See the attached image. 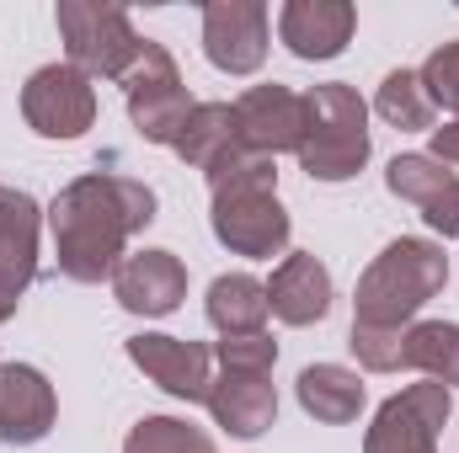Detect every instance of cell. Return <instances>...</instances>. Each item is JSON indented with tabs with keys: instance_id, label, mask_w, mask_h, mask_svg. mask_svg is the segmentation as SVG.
<instances>
[{
	"instance_id": "obj_1",
	"label": "cell",
	"mask_w": 459,
	"mask_h": 453,
	"mask_svg": "<svg viewBox=\"0 0 459 453\" xmlns=\"http://www.w3.org/2000/svg\"><path fill=\"white\" fill-rule=\"evenodd\" d=\"M155 219V192L134 176L117 171H91L81 182H70L54 209V251H59V272L70 283H102L123 267V245Z\"/></svg>"
},
{
	"instance_id": "obj_2",
	"label": "cell",
	"mask_w": 459,
	"mask_h": 453,
	"mask_svg": "<svg viewBox=\"0 0 459 453\" xmlns=\"http://www.w3.org/2000/svg\"><path fill=\"white\" fill-rule=\"evenodd\" d=\"M214 192V235L235 256H278L289 245V214L278 203V166L251 150H230L225 160L209 171Z\"/></svg>"
},
{
	"instance_id": "obj_3",
	"label": "cell",
	"mask_w": 459,
	"mask_h": 453,
	"mask_svg": "<svg viewBox=\"0 0 459 453\" xmlns=\"http://www.w3.org/2000/svg\"><path fill=\"white\" fill-rule=\"evenodd\" d=\"M449 283V256L433 240L401 235L390 240L368 272L358 278V299H352V326H374V331H406L417 321V310L444 294Z\"/></svg>"
},
{
	"instance_id": "obj_4",
	"label": "cell",
	"mask_w": 459,
	"mask_h": 453,
	"mask_svg": "<svg viewBox=\"0 0 459 453\" xmlns=\"http://www.w3.org/2000/svg\"><path fill=\"white\" fill-rule=\"evenodd\" d=\"M299 166L316 182H347L368 166V107L363 97L332 81L305 91V133H299Z\"/></svg>"
},
{
	"instance_id": "obj_5",
	"label": "cell",
	"mask_w": 459,
	"mask_h": 453,
	"mask_svg": "<svg viewBox=\"0 0 459 453\" xmlns=\"http://www.w3.org/2000/svg\"><path fill=\"white\" fill-rule=\"evenodd\" d=\"M54 21H59V38H65V48H70V64H75L81 75H91V81H97V75H102V81H123L128 64H134L139 48H144V38L134 32L128 11L102 5V0H59Z\"/></svg>"
},
{
	"instance_id": "obj_6",
	"label": "cell",
	"mask_w": 459,
	"mask_h": 453,
	"mask_svg": "<svg viewBox=\"0 0 459 453\" xmlns=\"http://www.w3.org/2000/svg\"><path fill=\"white\" fill-rule=\"evenodd\" d=\"M123 102H128L134 128H139L150 144H177L187 113L198 107V102L187 97V86H182L177 59H171L160 43H150V38H144L139 59H134L128 75H123Z\"/></svg>"
},
{
	"instance_id": "obj_7",
	"label": "cell",
	"mask_w": 459,
	"mask_h": 453,
	"mask_svg": "<svg viewBox=\"0 0 459 453\" xmlns=\"http://www.w3.org/2000/svg\"><path fill=\"white\" fill-rule=\"evenodd\" d=\"M455 411V395L438 379H422L390 395L363 438V453H438V432Z\"/></svg>"
},
{
	"instance_id": "obj_8",
	"label": "cell",
	"mask_w": 459,
	"mask_h": 453,
	"mask_svg": "<svg viewBox=\"0 0 459 453\" xmlns=\"http://www.w3.org/2000/svg\"><path fill=\"white\" fill-rule=\"evenodd\" d=\"M22 117L43 139H81L97 123V86H91V75H81L70 59L65 64H43L22 86Z\"/></svg>"
},
{
	"instance_id": "obj_9",
	"label": "cell",
	"mask_w": 459,
	"mask_h": 453,
	"mask_svg": "<svg viewBox=\"0 0 459 453\" xmlns=\"http://www.w3.org/2000/svg\"><path fill=\"white\" fill-rule=\"evenodd\" d=\"M128 357L144 379H155L166 395L187 400V406H209V389H214V346L187 337H160V331H144V337L128 341Z\"/></svg>"
},
{
	"instance_id": "obj_10",
	"label": "cell",
	"mask_w": 459,
	"mask_h": 453,
	"mask_svg": "<svg viewBox=\"0 0 459 453\" xmlns=\"http://www.w3.org/2000/svg\"><path fill=\"white\" fill-rule=\"evenodd\" d=\"M204 54L225 75H251L267 59V5L262 0H209L204 5Z\"/></svg>"
},
{
	"instance_id": "obj_11",
	"label": "cell",
	"mask_w": 459,
	"mask_h": 453,
	"mask_svg": "<svg viewBox=\"0 0 459 453\" xmlns=\"http://www.w3.org/2000/svg\"><path fill=\"white\" fill-rule=\"evenodd\" d=\"M38 203L16 187H0V321L16 315L27 283L38 278Z\"/></svg>"
},
{
	"instance_id": "obj_12",
	"label": "cell",
	"mask_w": 459,
	"mask_h": 453,
	"mask_svg": "<svg viewBox=\"0 0 459 453\" xmlns=\"http://www.w3.org/2000/svg\"><path fill=\"white\" fill-rule=\"evenodd\" d=\"M113 294L128 315L160 321V315H171L187 299V267L171 251H134L113 272Z\"/></svg>"
},
{
	"instance_id": "obj_13",
	"label": "cell",
	"mask_w": 459,
	"mask_h": 453,
	"mask_svg": "<svg viewBox=\"0 0 459 453\" xmlns=\"http://www.w3.org/2000/svg\"><path fill=\"white\" fill-rule=\"evenodd\" d=\"M235 128H240V144L251 155H283V150H299V133H305V97H294L289 86H251L240 102H235Z\"/></svg>"
},
{
	"instance_id": "obj_14",
	"label": "cell",
	"mask_w": 459,
	"mask_h": 453,
	"mask_svg": "<svg viewBox=\"0 0 459 453\" xmlns=\"http://www.w3.org/2000/svg\"><path fill=\"white\" fill-rule=\"evenodd\" d=\"M358 11L347 0H289L278 11V38L294 59H337L352 43Z\"/></svg>"
},
{
	"instance_id": "obj_15",
	"label": "cell",
	"mask_w": 459,
	"mask_h": 453,
	"mask_svg": "<svg viewBox=\"0 0 459 453\" xmlns=\"http://www.w3.org/2000/svg\"><path fill=\"white\" fill-rule=\"evenodd\" d=\"M54 416H59L54 384L27 363H0V438L38 443V438H48Z\"/></svg>"
},
{
	"instance_id": "obj_16",
	"label": "cell",
	"mask_w": 459,
	"mask_h": 453,
	"mask_svg": "<svg viewBox=\"0 0 459 453\" xmlns=\"http://www.w3.org/2000/svg\"><path fill=\"white\" fill-rule=\"evenodd\" d=\"M267 310L283 326H316L332 315V272L310 251H289L267 283Z\"/></svg>"
},
{
	"instance_id": "obj_17",
	"label": "cell",
	"mask_w": 459,
	"mask_h": 453,
	"mask_svg": "<svg viewBox=\"0 0 459 453\" xmlns=\"http://www.w3.org/2000/svg\"><path fill=\"white\" fill-rule=\"evenodd\" d=\"M209 411L214 422L225 427L230 438H262L278 416V389L267 373H251V368H225L209 389Z\"/></svg>"
},
{
	"instance_id": "obj_18",
	"label": "cell",
	"mask_w": 459,
	"mask_h": 453,
	"mask_svg": "<svg viewBox=\"0 0 459 453\" xmlns=\"http://www.w3.org/2000/svg\"><path fill=\"white\" fill-rule=\"evenodd\" d=\"M193 171H214L220 160H225L230 150H246L240 144V128H235V107L230 102H198L187 123H182V133H177V144H171Z\"/></svg>"
},
{
	"instance_id": "obj_19",
	"label": "cell",
	"mask_w": 459,
	"mask_h": 453,
	"mask_svg": "<svg viewBox=\"0 0 459 453\" xmlns=\"http://www.w3.org/2000/svg\"><path fill=\"white\" fill-rule=\"evenodd\" d=\"M267 315V283H256L251 272H225L209 283V326L220 337H256Z\"/></svg>"
},
{
	"instance_id": "obj_20",
	"label": "cell",
	"mask_w": 459,
	"mask_h": 453,
	"mask_svg": "<svg viewBox=\"0 0 459 453\" xmlns=\"http://www.w3.org/2000/svg\"><path fill=\"white\" fill-rule=\"evenodd\" d=\"M299 406L326 427H347L363 411V379L342 363H316L299 373Z\"/></svg>"
},
{
	"instance_id": "obj_21",
	"label": "cell",
	"mask_w": 459,
	"mask_h": 453,
	"mask_svg": "<svg viewBox=\"0 0 459 453\" xmlns=\"http://www.w3.org/2000/svg\"><path fill=\"white\" fill-rule=\"evenodd\" d=\"M406 368L438 379L444 389L459 384V326L449 321H422L406 331Z\"/></svg>"
},
{
	"instance_id": "obj_22",
	"label": "cell",
	"mask_w": 459,
	"mask_h": 453,
	"mask_svg": "<svg viewBox=\"0 0 459 453\" xmlns=\"http://www.w3.org/2000/svg\"><path fill=\"white\" fill-rule=\"evenodd\" d=\"M374 113L385 117L390 128H433V113L438 107L428 102L417 70H390L385 86H379V97H374Z\"/></svg>"
},
{
	"instance_id": "obj_23",
	"label": "cell",
	"mask_w": 459,
	"mask_h": 453,
	"mask_svg": "<svg viewBox=\"0 0 459 453\" xmlns=\"http://www.w3.org/2000/svg\"><path fill=\"white\" fill-rule=\"evenodd\" d=\"M123 453H214V449H209V432L182 422V416H144L123 438Z\"/></svg>"
},
{
	"instance_id": "obj_24",
	"label": "cell",
	"mask_w": 459,
	"mask_h": 453,
	"mask_svg": "<svg viewBox=\"0 0 459 453\" xmlns=\"http://www.w3.org/2000/svg\"><path fill=\"white\" fill-rule=\"evenodd\" d=\"M385 182H390V192H395V198H406V203L428 209V203L455 182V171H444L433 155H395V160H390V171H385Z\"/></svg>"
},
{
	"instance_id": "obj_25",
	"label": "cell",
	"mask_w": 459,
	"mask_h": 453,
	"mask_svg": "<svg viewBox=\"0 0 459 453\" xmlns=\"http://www.w3.org/2000/svg\"><path fill=\"white\" fill-rule=\"evenodd\" d=\"M406 331H411V326H406ZM406 331H374V326H352L347 346L358 352V363H363L368 373H395V368H406Z\"/></svg>"
},
{
	"instance_id": "obj_26",
	"label": "cell",
	"mask_w": 459,
	"mask_h": 453,
	"mask_svg": "<svg viewBox=\"0 0 459 453\" xmlns=\"http://www.w3.org/2000/svg\"><path fill=\"white\" fill-rule=\"evenodd\" d=\"M417 75H422V91H428V102H433V107H449V113L459 117V43L433 48V59H428Z\"/></svg>"
},
{
	"instance_id": "obj_27",
	"label": "cell",
	"mask_w": 459,
	"mask_h": 453,
	"mask_svg": "<svg viewBox=\"0 0 459 453\" xmlns=\"http://www.w3.org/2000/svg\"><path fill=\"white\" fill-rule=\"evenodd\" d=\"M214 357H220V368L273 373V363H278V341L267 337V331H256V337H225L220 346H214Z\"/></svg>"
},
{
	"instance_id": "obj_28",
	"label": "cell",
	"mask_w": 459,
	"mask_h": 453,
	"mask_svg": "<svg viewBox=\"0 0 459 453\" xmlns=\"http://www.w3.org/2000/svg\"><path fill=\"white\" fill-rule=\"evenodd\" d=\"M422 219L438 229L444 240H459V176L438 192V198H433V203H428V209H422Z\"/></svg>"
},
{
	"instance_id": "obj_29",
	"label": "cell",
	"mask_w": 459,
	"mask_h": 453,
	"mask_svg": "<svg viewBox=\"0 0 459 453\" xmlns=\"http://www.w3.org/2000/svg\"><path fill=\"white\" fill-rule=\"evenodd\" d=\"M433 160L438 166H459V117L444 123V128H433Z\"/></svg>"
}]
</instances>
